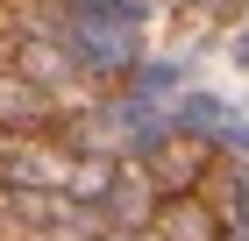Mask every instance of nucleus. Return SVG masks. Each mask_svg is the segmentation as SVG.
Here are the masks:
<instances>
[{"instance_id": "1", "label": "nucleus", "mask_w": 249, "mask_h": 241, "mask_svg": "<svg viewBox=\"0 0 249 241\" xmlns=\"http://www.w3.org/2000/svg\"><path fill=\"white\" fill-rule=\"evenodd\" d=\"M142 163L157 170L164 199H185V192H207V177L221 170V149H213L199 128H164L150 149H142Z\"/></svg>"}, {"instance_id": "3", "label": "nucleus", "mask_w": 249, "mask_h": 241, "mask_svg": "<svg viewBox=\"0 0 249 241\" xmlns=\"http://www.w3.org/2000/svg\"><path fill=\"white\" fill-rule=\"evenodd\" d=\"M150 241H228V220L213 213L207 192H185V199H164V213L150 220Z\"/></svg>"}, {"instance_id": "2", "label": "nucleus", "mask_w": 249, "mask_h": 241, "mask_svg": "<svg viewBox=\"0 0 249 241\" xmlns=\"http://www.w3.org/2000/svg\"><path fill=\"white\" fill-rule=\"evenodd\" d=\"M100 213H107L114 227H150L157 213H164V185H157V170L142 163V149L114 163V192H107Z\"/></svg>"}, {"instance_id": "5", "label": "nucleus", "mask_w": 249, "mask_h": 241, "mask_svg": "<svg viewBox=\"0 0 249 241\" xmlns=\"http://www.w3.org/2000/svg\"><path fill=\"white\" fill-rule=\"evenodd\" d=\"M185 7H192V15H199V21H221V15H228V7H235V0H185Z\"/></svg>"}, {"instance_id": "4", "label": "nucleus", "mask_w": 249, "mask_h": 241, "mask_svg": "<svg viewBox=\"0 0 249 241\" xmlns=\"http://www.w3.org/2000/svg\"><path fill=\"white\" fill-rule=\"evenodd\" d=\"M0 128H64V113L43 85H29L15 64H0Z\"/></svg>"}]
</instances>
